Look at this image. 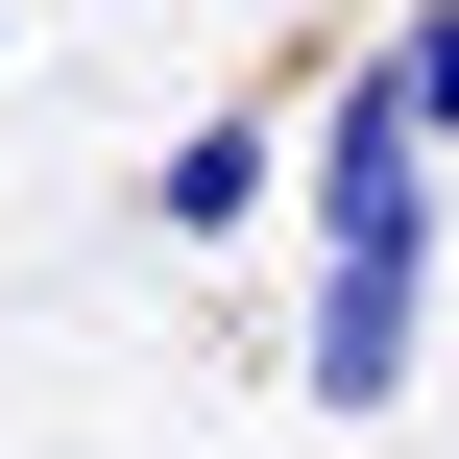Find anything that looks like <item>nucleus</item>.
<instances>
[{
  "label": "nucleus",
  "instance_id": "2",
  "mask_svg": "<svg viewBox=\"0 0 459 459\" xmlns=\"http://www.w3.org/2000/svg\"><path fill=\"white\" fill-rule=\"evenodd\" d=\"M266 169H290L266 121H194V145H169V242H218V218H266Z\"/></svg>",
  "mask_w": 459,
  "mask_h": 459
},
{
  "label": "nucleus",
  "instance_id": "1",
  "mask_svg": "<svg viewBox=\"0 0 459 459\" xmlns=\"http://www.w3.org/2000/svg\"><path fill=\"white\" fill-rule=\"evenodd\" d=\"M411 339H436V194L411 218H339V290H315V339H290V387L363 436L387 387H411Z\"/></svg>",
  "mask_w": 459,
  "mask_h": 459
},
{
  "label": "nucleus",
  "instance_id": "3",
  "mask_svg": "<svg viewBox=\"0 0 459 459\" xmlns=\"http://www.w3.org/2000/svg\"><path fill=\"white\" fill-rule=\"evenodd\" d=\"M363 73H387V97H411V121H459V0H411V24H387V48H363Z\"/></svg>",
  "mask_w": 459,
  "mask_h": 459
}]
</instances>
